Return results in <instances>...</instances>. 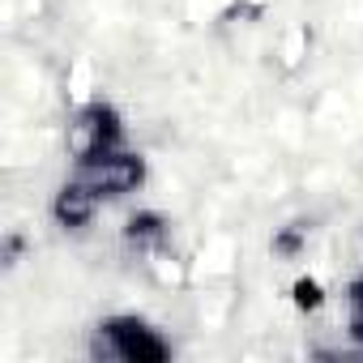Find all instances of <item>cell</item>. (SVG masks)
<instances>
[{
	"label": "cell",
	"instance_id": "obj_1",
	"mask_svg": "<svg viewBox=\"0 0 363 363\" xmlns=\"http://www.w3.org/2000/svg\"><path fill=\"white\" fill-rule=\"evenodd\" d=\"M107 342H111L107 350L120 354V359H158L167 350L145 325H133V320L128 325H107Z\"/></svg>",
	"mask_w": 363,
	"mask_h": 363
},
{
	"label": "cell",
	"instance_id": "obj_2",
	"mask_svg": "<svg viewBox=\"0 0 363 363\" xmlns=\"http://www.w3.org/2000/svg\"><path fill=\"white\" fill-rule=\"evenodd\" d=\"M350 333L363 337V286L350 291Z\"/></svg>",
	"mask_w": 363,
	"mask_h": 363
}]
</instances>
